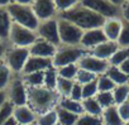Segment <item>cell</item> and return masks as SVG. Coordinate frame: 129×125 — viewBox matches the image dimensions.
Here are the masks:
<instances>
[{"mask_svg":"<svg viewBox=\"0 0 129 125\" xmlns=\"http://www.w3.org/2000/svg\"><path fill=\"white\" fill-rule=\"evenodd\" d=\"M28 106L38 115L57 109L59 102V95L56 90H49L44 86L41 87H27Z\"/></svg>","mask_w":129,"mask_h":125,"instance_id":"6da1fadb","label":"cell"},{"mask_svg":"<svg viewBox=\"0 0 129 125\" xmlns=\"http://www.w3.org/2000/svg\"><path fill=\"white\" fill-rule=\"evenodd\" d=\"M58 17L74 23L75 25H77L84 32L90 30V29L101 28L104 25L105 20H106L104 17H101L98 13L87 9L86 7H84L80 3L76 7H74L72 9L64 12V13H61Z\"/></svg>","mask_w":129,"mask_h":125,"instance_id":"7a4b0ae2","label":"cell"},{"mask_svg":"<svg viewBox=\"0 0 129 125\" xmlns=\"http://www.w3.org/2000/svg\"><path fill=\"white\" fill-rule=\"evenodd\" d=\"M7 10L9 12V15H10L13 23H17V24L25 27L28 29H32V30H36L38 28L39 20L36 17L32 7L12 3L9 7H7Z\"/></svg>","mask_w":129,"mask_h":125,"instance_id":"3957f363","label":"cell"},{"mask_svg":"<svg viewBox=\"0 0 129 125\" xmlns=\"http://www.w3.org/2000/svg\"><path fill=\"white\" fill-rule=\"evenodd\" d=\"M57 23H58V34H59L61 46L79 47L84 30L80 29L74 23L59 17H57Z\"/></svg>","mask_w":129,"mask_h":125,"instance_id":"277c9868","label":"cell"},{"mask_svg":"<svg viewBox=\"0 0 129 125\" xmlns=\"http://www.w3.org/2000/svg\"><path fill=\"white\" fill-rule=\"evenodd\" d=\"M29 49L28 48H19V47H7L3 62L10 68L14 75H20L25 66V62L29 58Z\"/></svg>","mask_w":129,"mask_h":125,"instance_id":"5b68a950","label":"cell"},{"mask_svg":"<svg viewBox=\"0 0 129 125\" xmlns=\"http://www.w3.org/2000/svg\"><path fill=\"white\" fill-rule=\"evenodd\" d=\"M37 39H38V35H37L36 30L28 29L17 23H12V27L9 30V37H8V43L12 47L29 48Z\"/></svg>","mask_w":129,"mask_h":125,"instance_id":"8992f818","label":"cell"},{"mask_svg":"<svg viewBox=\"0 0 129 125\" xmlns=\"http://www.w3.org/2000/svg\"><path fill=\"white\" fill-rule=\"evenodd\" d=\"M84 48L79 47H70V46H59L52 58L53 68H59L67 65L77 63V61L86 53Z\"/></svg>","mask_w":129,"mask_h":125,"instance_id":"52a82bcc","label":"cell"},{"mask_svg":"<svg viewBox=\"0 0 129 125\" xmlns=\"http://www.w3.org/2000/svg\"><path fill=\"white\" fill-rule=\"evenodd\" d=\"M7 97L8 101L12 102V105L15 106H23L28 104V94H27V86L23 82L20 75H15L8 89H7Z\"/></svg>","mask_w":129,"mask_h":125,"instance_id":"ba28073f","label":"cell"},{"mask_svg":"<svg viewBox=\"0 0 129 125\" xmlns=\"http://www.w3.org/2000/svg\"><path fill=\"white\" fill-rule=\"evenodd\" d=\"M77 67L80 70H85L87 72L94 73L95 76H100V75H105L108 68L110 67L109 61L105 59H100L95 56H92L91 53L86 52L79 61H77Z\"/></svg>","mask_w":129,"mask_h":125,"instance_id":"9c48e42d","label":"cell"},{"mask_svg":"<svg viewBox=\"0 0 129 125\" xmlns=\"http://www.w3.org/2000/svg\"><path fill=\"white\" fill-rule=\"evenodd\" d=\"M80 4L87 9L98 13L105 19L109 18H120V8L114 7L108 0H80Z\"/></svg>","mask_w":129,"mask_h":125,"instance_id":"30bf717a","label":"cell"},{"mask_svg":"<svg viewBox=\"0 0 129 125\" xmlns=\"http://www.w3.org/2000/svg\"><path fill=\"white\" fill-rule=\"evenodd\" d=\"M36 33H37L38 38L44 39V40L49 42L51 44H53V46H56V47H59V46H61L59 34H58L57 18L39 22L38 28L36 29Z\"/></svg>","mask_w":129,"mask_h":125,"instance_id":"8fae6325","label":"cell"},{"mask_svg":"<svg viewBox=\"0 0 129 125\" xmlns=\"http://www.w3.org/2000/svg\"><path fill=\"white\" fill-rule=\"evenodd\" d=\"M32 9L39 22L58 17V12L54 7L53 0H34V3L32 4Z\"/></svg>","mask_w":129,"mask_h":125,"instance_id":"7c38bea8","label":"cell"},{"mask_svg":"<svg viewBox=\"0 0 129 125\" xmlns=\"http://www.w3.org/2000/svg\"><path fill=\"white\" fill-rule=\"evenodd\" d=\"M108 40L103 29L101 28H96V29H90V30H85L82 33L81 37V42H80V47L84 48L85 51L90 52L91 49H94L96 46L101 44L103 42Z\"/></svg>","mask_w":129,"mask_h":125,"instance_id":"4fadbf2b","label":"cell"},{"mask_svg":"<svg viewBox=\"0 0 129 125\" xmlns=\"http://www.w3.org/2000/svg\"><path fill=\"white\" fill-rule=\"evenodd\" d=\"M58 47L51 44L49 42L38 38L28 49H29V54L34 56V57H42V58H53L56 51Z\"/></svg>","mask_w":129,"mask_h":125,"instance_id":"5bb4252c","label":"cell"},{"mask_svg":"<svg viewBox=\"0 0 129 125\" xmlns=\"http://www.w3.org/2000/svg\"><path fill=\"white\" fill-rule=\"evenodd\" d=\"M52 59L51 58H42V57H34L29 56V58L25 62V66L23 68V72L20 75L38 72V71H47L52 68Z\"/></svg>","mask_w":129,"mask_h":125,"instance_id":"9a60e30c","label":"cell"},{"mask_svg":"<svg viewBox=\"0 0 129 125\" xmlns=\"http://www.w3.org/2000/svg\"><path fill=\"white\" fill-rule=\"evenodd\" d=\"M121 27H123V20L120 18H109V19L105 20L101 29H103L108 40L116 42L119 35H120Z\"/></svg>","mask_w":129,"mask_h":125,"instance_id":"2e32d148","label":"cell"},{"mask_svg":"<svg viewBox=\"0 0 129 125\" xmlns=\"http://www.w3.org/2000/svg\"><path fill=\"white\" fill-rule=\"evenodd\" d=\"M13 117L17 120V122L19 125H28V124L36 122L37 114L28 105H23V106H15L14 107Z\"/></svg>","mask_w":129,"mask_h":125,"instance_id":"e0dca14e","label":"cell"},{"mask_svg":"<svg viewBox=\"0 0 129 125\" xmlns=\"http://www.w3.org/2000/svg\"><path fill=\"white\" fill-rule=\"evenodd\" d=\"M119 48L116 42H111V40H105L101 44L96 46L94 49H91L89 53H91L92 56L100 58V59H105L109 61L111 58V56L116 52V49Z\"/></svg>","mask_w":129,"mask_h":125,"instance_id":"ac0fdd59","label":"cell"},{"mask_svg":"<svg viewBox=\"0 0 129 125\" xmlns=\"http://www.w3.org/2000/svg\"><path fill=\"white\" fill-rule=\"evenodd\" d=\"M12 18L9 15V12L7 8L0 7V40L8 43V37H9V30L12 27Z\"/></svg>","mask_w":129,"mask_h":125,"instance_id":"d6986e66","label":"cell"},{"mask_svg":"<svg viewBox=\"0 0 129 125\" xmlns=\"http://www.w3.org/2000/svg\"><path fill=\"white\" fill-rule=\"evenodd\" d=\"M101 120L104 125H123V120L120 119L116 106H110L108 109H104L101 114Z\"/></svg>","mask_w":129,"mask_h":125,"instance_id":"ffe728a7","label":"cell"},{"mask_svg":"<svg viewBox=\"0 0 129 125\" xmlns=\"http://www.w3.org/2000/svg\"><path fill=\"white\" fill-rule=\"evenodd\" d=\"M57 107L64 109V110H67L70 112H74L76 115H82L84 114V109H82L81 101H76V100H72L70 97H61Z\"/></svg>","mask_w":129,"mask_h":125,"instance_id":"44dd1931","label":"cell"},{"mask_svg":"<svg viewBox=\"0 0 129 125\" xmlns=\"http://www.w3.org/2000/svg\"><path fill=\"white\" fill-rule=\"evenodd\" d=\"M114 84L115 86H119V85H128L129 84V76H126L119 67L116 66H110L105 73Z\"/></svg>","mask_w":129,"mask_h":125,"instance_id":"7402d4cb","label":"cell"},{"mask_svg":"<svg viewBox=\"0 0 129 125\" xmlns=\"http://www.w3.org/2000/svg\"><path fill=\"white\" fill-rule=\"evenodd\" d=\"M20 77L27 87H41L43 86V82H44V71L20 75Z\"/></svg>","mask_w":129,"mask_h":125,"instance_id":"603a6c76","label":"cell"},{"mask_svg":"<svg viewBox=\"0 0 129 125\" xmlns=\"http://www.w3.org/2000/svg\"><path fill=\"white\" fill-rule=\"evenodd\" d=\"M82 104V109H84V114H89L92 116H101L104 109L99 105V102L96 101L95 97L91 99H85L81 101Z\"/></svg>","mask_w":129,"mask_h":125,"instance_id":"cb8c5ba5","label":"cell"},{"mask_svg":"<svg viewBox=\"0 0 129 125\" xmlns=\"http://www.w3.org/2000/svg\"><path fill=\"white\" fill-rule=\"evenodd\" d=\"M75 81L72 80H66V78H62L58 76L57 78V85H56V91L59 95V97H69L72 90Z\"/></svg>","mask_w":129,"mask_h":125,"instance_id":"d4e9b609","label":"cell"},{"mask_svg":"<svg viewBox=\"0 0 129 125\" xmlns=\"http://www.w3.org/2000/svg\"><path fill=\"white\" fill-rule=\"evenodd\" d=\"M57 117H58V124L59 125H75L77 121L79 115L70 112L64 109L57 107Z\"/></svg>","mask_w":129,"mask_h":125,"instance_id":"484cf974","label":"cell"},{"mask_svg":"<svg viewBox=\"0 0 129 125\" xmlns=\"http://www.w3.org/2000/svg\"><path fill=\"white\" fill-rule=\"evenodd\" d=\"M15 75L10 71V68L4 63V62H0V90H5L8 89L12 78Z\"/></svg>","mask_w":129,"mask_h":125,"instance_id":"4316f807","label":"cell"},{"mask_svg":"<svg viewBox=\"0 0 129 125\" xmlns=\"http://www.w3.org/2000/svg\"><path fill=\"white\" fill-rule=\"evenodd\" d=\"M113 97L115 105H120L129 100V84L128 85H119L115 86L113 90Z\"/></svg>","mask_w":129,"mask_h":125,"instance_id":"83f0119b","label":"cell"},{"mask_svg":"<svg viewBox=\"0 0 129 125\" xmlns=\"http://www.w3.org/2000/svg\"><path fill=\"white\" fill-rule=\"evenodd\" d=\"M36 122L38 125H57L58 117H57V109H53L51 111H47L44 114H41L37 116Z\"/></svg>","mask_w":129,"mask_h":125,"instance_id":"f1b7e54d","label":"cell"},{"mask_svg":"<svg viewBox=\"0 0 129 125\" xmlns=\"http://www.w3.org/2000/svg\"><path fill=\"white\" fill-rule=\"evenodd\" d=\"M129 58V47H126V48H121V47H119L118 49H116V52L111 56V58L109 59V63H110V66H116V67H119L123 62L125 61V59H128Z\"/></svg>","mask_w":129,"mask_h":125,"instance_id":"f546056e","label":"cell"},{"mask_svg":"<svg viewBox=\"0 0 129 125\" xmlns=\"http://www.w3.org/2000/svg\"><path fill=\"white\" fill-rule=\"evenodd\" d=\"M56 70H57V73H58L59 77L75 81L79 67H77L76 63H72V65H67V66H63V67H59V68H56Z\"/></svg>","mask_w":129,"mask_h":125,"instance_id":"4dcf8cb0","label":"cell"},{"mask_svg":"<svg viewBox=\"0 0 129 125\" xmlns=\"http://www.w3.org/2000/svg\"><path fill=\"white\" fill-rule=\"evenodd\" d=\"M96 101L103 109H108L110 106H115L114 97H113V91H104V92H98L95 96Z\"/></svg>","mask_w":129,"mask_h":125,"instance_id":"1f68e13d","label":"cell"},{"mask_svg":"<svg viewBox=\"0 0 129 125\" xmlns=\"http://www.w3.org/2000/svg\"><path fill=\"white\" fill-rule=\"evenodd\" d=\"M57 78H58V73L56 68H49L47 71H44V82L43 86L49 89V90H56V85H57Z\"/></svg>","mask_w":129,"mask_h":125,"instance_id":"d6a6232c","label":"cell"},{"mask_svg":"<svg viewBox=\"0 0 129 125\" xmlns=\"http://www.w3.org/2000/svg\"><path fill=\"white\" fill-rule=\"evenodd\" d=\"M75 125H103L101 116H92L89 114L79 115Z\"/></svg>","mask_w":129,"mask_h":125,"instance_id":"836d02e7","label":"cell"},{"mask_svg":"<svg viewBox=\"0 0 129 125\" xmlns=\"http://www.w3.org/2000/svg\"><path fill=\"white\" fill-rule=\"evenodd\" d=\"M98 81V91L104 92V91H113L115 89V84L106 76V75H100L96 78Z\"/></svg>","mask_w":129,"mask_h":125,"instance_id":"e575fe53","label":"cell"},{"mask_svg":"<svg viewBox=\"0 0 129 125\" xmlns=\"http://www.w3.org/2000/svg\"><path fill=\"white\" fill-rule=\"evenodd\" d=\"M53 2L58 12V15H59L61 13H64V12L72 9L74 7H76L80 3V0H53Z\"/></svg>","mask_w":129,"mask_h":125,"instance_id":"d590c367","label":"cell"},{"mask_svg":"<svg viewBox=\"0 0 129 125\" xmlns=\"http://www.w3.org/2000/svg\"><path fill=\"white\" fill-rule=\"evenodd\" d=\"M98 92L99 91H98V81L96 80H94V81H91L89 84L82 85V100L95 97Z\"/></svg>","mask_w":129,"mask_h":125,"instance_id":"8d00e7d4","label":"cell"},{"mask_svg":"<svg viewBox=\"0 0 129 125\" xmlns=\"http://www.w3.org/2000/svg\"><path fill=\"white\" fill-rule=\"evenodd\" d=\"M116 43L121 48L129 47V22H123L121 32H120V35H119Z\"/></svg>","mask_w":129,"mask_h":125,"instance_id":"74e56055","label":"cell"},{"mask_svg":"<svg viewBox=\"0 0 129 125\" xmlns=\"http://www.w3.org/2000/svg\"><path fill=\"white\" fill-rule=\"evenodd\" d=\"M96 78H98V76H95L94 73H91V72H87V71H85V70H80V68H79L75 81H76V82H79L80 85H85V84H89V82H91V81H94V80H96Z\"/></svg>","mask_w":129,"mask_h":125,"instance_id":"f35d334b","label":"cell"},{"mask_svg":"<svg viewBox=\"0 0 129 125\" xmlns=\"http://www.w3.org/2000/svg\"><path fill=\"white\" fill-rule=\"evenodd\" d=\"M13 110H14V106L12 105V102H9L7 100V102L3 105L2 109H0V125H2L9 116L13 115Z\"/></svg>","mask_w":129,"mask_h":125,"instance_id":"ab89813d","label":"cell"},{"mask_svg":"<svg viewBox=\"0 0 129 125\" xmlns=\"http://www.w3.org/2000/svg\"><path fill=\"white\" fill-rule=\"evenodd\" d=\"M115 106H116L118 114H119L120 119L123 120V122L128 121L129 120V100L120 104V105H115Z\"/></svg>","mask_w":129,"mask_h":125,"instance_id":"60d3db41","label":"cell"},{"mask_svg":"<svg viewBox=\"0 0 129 125\" xmlns=\"http://www.w3.org/2000/svg\"><path fill=\"white\" fill-rule=\"evenodd\" d=\"M69 97L72 99V100H76V101H82V85H80L79 82L75 81Z\"/></svg>","mask_w":129,"mask_h":125,"instance_id":"b9f144b4","label":"cell"},{"mask_svg":"<svg viewBox=\"0 0 129 125\" xmlns=\"http://www.w3.org/2000/svg\"><path fill=\"white\" fill-rule=\"evenodd\" d=\"M120 19L123 22H129V2H125L120 7Z\"/></svg>","mask_w":129,"mask_h":125,"instance_id":"7bdbcfd3","label":"cell"},{"mask_svg":"<svg viewBox=\"0 0 129 125\" xmlns=\"http://www.w3.org/2000/svg\"><path fill=\"white\" fill-rule=\"evenodd\" d=\"M119 68L126 75V76H129V58L128 59H125L124 62H123V63L119 66Z\"/></svg>","mask_w":129,"mask_h":125,"instance_id":"ee69618b","label":"cell"},{"mask_svg":"<svg viewBox=\"0 0 129 125\" xmlns=\"http://www.w3.org/2000/svg\"><path fill=\"white\" fill-rule=\"evenodd\" d=\"M8 97H7V91L5 90H0V109L3 107V105L7 102Z\"/></svg>","mask_w":129,"mask_h":125,"instance_id":"f6af8a7d","label":"cell"},{"mask_svg":"<svg viewBox=\"0 0 129 125\" xmlns=\"http://www.w3.org/2000/svg\"><path fill=\"white\" fill-rule=\"evenodd\" d=\"M5 49H7V43L0 40V62H3V57H4Z\"/></svg>","mask_w":129,"mask_h":125,"instance_id":"bcb514c9","label":"cell"},{"mask_svg":"<svg viewBox=\"0 0 129 125\" xmlns=\"http://www.w3.org/2000/svg\"><path fill=\"white\" fill-rule=\"evenodd\" d=\"M2 125H19V124L17 122V120H15V119L13 117V115H12V116H9Z\"/></svg>","mask_w":129,"mask_h":125,"instance_id":"7dc6e473","label":"cell"},{"mask_svg":"<svg viewBox=\"0 0 129 125\" xmlns=\"http://www.w3.org/2000/svg\"><path fill=\"white\" fill-rule=\"evenodd\" d=\"M13 3H17V4H22V5H29V7H32V4L34 3V0H13Z\"/></svg>","mask_w":129,"mask_h":125,"instance_id":"c3c4849f","label":"cell"},{"mask_svg":"<svg viewBox=\"0 0 129 125\" xmlns=\"http://www.w3.org/2000/svg\"><path fill=\"white\" fill-rule=\"evenodd\" d=\"M109 3H111L114 7H116V8H120L124 3H125V0H108Z\"/></svg>","mask_w":129,"mask_h":125,"instance_id":"681fc988","label":"cell"},{"mask_svg":"<svg viewBox=\"0 0 129 125\" xmlns=\"http://www.w3.org/2000/svg\"><path fill=\"white\" fill-rule=\"evenodd\" d=\"M13 3V0H0V7L2 8H7Z\"/></svg>","mask_w":129,"mask_h":125,"instance_id":"f907efd6","label":"cell"},{"mask_svg":"<svg viewBox=\"0 0 129 125\" xmlns=\"http://www.w3.org/2000/svg\"><path fill=\"white\" fill-rule=\"evenodd\" d=\"M123 125H129V120H128V121H125V122H124Z\"/></svg>","mask_w":129,"mask_h":125,"instance_id":"816d5d0a","label":"cell"},{"mask_svg":"<svg viewBox=\"0 0 129 125\" xmlns=\"http://www.w3.org/2000/svg\"><path fill=\"white\" fill-rule=\"evenodd\" d=\"M28 125H38L37 122H32V124H28Z\"/></svg>","mask_w":129,"mask_h":125,"instance_id":"f5cc1de1","label":"cell"},{"mask_svg":"<svg viewBox=\"0 0 129 125\" xmlns=\"http://www.w3.org/2000/svg\"><path fill=\"white\" fill-rule=\"evenodd\" d=\"M125 2H129V0H125Z\"/></svg>","mask_w":129,"mask_h":125,"instance_id":"db71d44e","label":"cell"},{"mask_svg":"<svg viewBox=\"0 0 129 125\" xmlns=\"http://www.w3.org/2000/svg\"><path fill=\"white\" fill-rule=\"evenodd\" d=\"M57 125H59V124H57Z\"/></svg>","mask_w":129,"mask_h":125,"instance_id":"11a10c76","label":"cell"},{"mask_svg":"<svg viewBox=\"0 0 129 125\" xmlns=\"http://www.w3.org/2000/svg\"><path fill=\"white\" fill-rule=\"evenodd\" d=\"M103 125H104V124H103Z\"/></svg>","mask_w":129,"mask_h":125,"instance_id":"9f6ffc18","label":"cell"}]
</instances>
